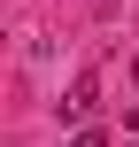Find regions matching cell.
<instances>
[{"mask_svg":"<svg viewBox=\"0 0 139 147\" xmlns=\"http://www.w3.org/2000/svg\"><path fill=\"white\" fill-rule=\"evenodd\" d=\"M93 109H101V78H93V70H85V78H77V85H70V101H62V116H70V124H85V116H93Z\"/></svg>","mask_w":139,"mask_h":147,"instance_id":"6da1fadb","label":"cell"},{"mask_svg":"<svg viewBox=\"0 0 139 147\" xmlns=\"http://www.w3.org/2000/svg\"><path fill=\"white\" fill-rule=\"evenodd\" d=\"M70 147H108V140H101L93 124H77V140H70Z\"/></svg>","mask_w":139,"mask_h":147,"instance_id":"7a4b0ae2","label":"cell"},{"mask_svg":"<svg viewBox=\"0 0 139 147\" xmlns=\"http://www.w3.org/2000/svg\"><path fill=\"white\" fill-rule=\"evenodd\" d=\"M132 70H139V54H132Z\"/></svg>","mask_w":139,"mask_h":147,"instance_id":"3957f363","label":"cell"}]
</instances>
